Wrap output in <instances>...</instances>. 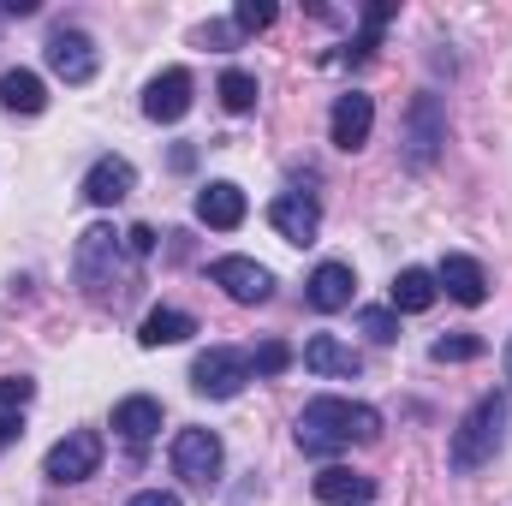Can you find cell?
<instances>
[{
	"label": "cell",
	"instance_id": "obj_1",
	"mask_svg": "<svg viewBox=\"0 0 512 506\" xmlns=\"http://www.w3.org/2000/svg\"><path fill=\"white\" fill-rule=\"evenodd\" d=\"M370 441H382V411H376V405L322 393V399H310V405L298 411V447H304L310 459H334V453L370 447Z\"/></svg>",
	"mask_w": 512,
	"mask_h": 506
},
{
	"label": "cell",
	"instance_id": "obj_2",
	"mask_svg": "<svg viewBox=\"0 0 512 506\" xmlns=\"http://www.w3.org/2000/svg\"><path fill=\"white\" fill-rule=\"evenodd\" d=\"M507 423H512L507 393H483V399L459 417V429H453V441H447L453 471H483V465L507 447Z\"/></svg>",
	"mask_w": 512,
	"mask_h": 506
},
{
	"label": "cell",
	"instance_id": "obj_3",
	"mask_svg": "<svg viewBox=\"0 0 512 506\" xmlns=\"http://www.w3.org/2000/svg\"><path fill=\"white\" fill-rule=\"evenodd\" d=\"M72 274L90 298H120V280H126V239L114 227H90L78 233V256H72Z\"/></svg>",
	"mask_w": 512,
	"mask_h": 506
},
{
	"label": "cell",
	"instance_id": "obj_4",
	"mask_svg": "<svg viewBox=\"0 0 512 506\" xmlns=\"http://www.w3.org/2000/svg\"><path fill=\"white\" fill-rule=\"evenodd\" d=\"M221 465H227V447H221L215 429H179L173 435V477L185 489H215Z\"/></svg>",
	"mask_w": 512,
	"mask_h": 506
},
{
	"label": "cell",
	"instance_id": "obj_5",
	"mask_svg": "<svg viewBox=\"0 0 512 506\" xmlns=\"http://www.w3.org/2000/svg\"><path fill=\"white\" fill-rule=\"evenodd\" d=\"M399 143H405V167H435V155H441V143H447V108H441V96H411V108H405V131H399Z\"/></svg>",
	"mask_w": 512,
	"mask_h": 506
},
{
	"label": "cell",
	"instance_id": "obj_6",
	"mask_svg": "<svg viewBox=\"0 0 512 506\" xmlns=\"http://www.w3.org/2000/svg\"><path fill=\"white\" fill-rule=\"evenodd\" d=\"M245 381H251V352H239V346H209L191 364V387L203 399H239Z\"/></svg>",
	"mask_w": 512,
	"mask_h": 506
},
{
	"label": "cell",
	"instance_id": "obj_7",
	"mask_svg": "<svg viewBox=\"0 0 512 506\" xmlns=\"http://www.w3.org/2000/svg\"><path fill=\"white\" fill-rule=\"evenodd\" d=\"M96 465H102V435L96 429H72V435H60L48 447L42 477L48 483H84V477H96Z\"/></svg>",
	"mask_w": 512,
	"mask_h": 506
},
{
	"label": "cell",
	"instance_id": "obj_8",
	"mask_svg": "<svg viewBox=\"0 0 512 506\" xmlns=\"http://www.w3.org/2000/svg\"><path fill=\"white\" fill-rule=\"evenodd\" d=\"M96 66H102V54H96V42H90L84 30H54V36H48V72H54V78L90 84Z\"/></svg>",
	"mask_w": 512,
	"mask_h": 506
},
{
	"label": "cell",
	"instance_id": "obj_9",
	"mask_svg": "<svg viewBox=\"0 0 512 506\" xmlns=\"http://www.w3.org/2000/svg\"><path fill=\"white\" fill-rule=\"evenodd\" d=\"M191 72L185 66H167L161 78H149V90H143V114L155 120V126H179L185 114H191Z\"/></svg>",
	"mask_w": 512,
	"mask_h": 506
},
{
	"label": "cell",
	"instance_id": "obj_10",
	"mask_svg": "<svg viewBox=\"0 0 512 506\" xmlns=\"http://www.w3.org/2000/svg\"><path fill=\"white\" fill-rule=\"evenodd\" d=\"M268 227H274L286 245H316V233H322V203L304 197V191H286V197L268 203Z\"/></svg>",
	"mask_w": 512,
	"mask_h": 506
},
{
	"label": "cell",
	"instance_id": "obj_11",
	"mask_svg": "<svg viewBox=\"0 0 512 506\" xmlns=\"http://www.w3.org/2000/svg\"><path fill=\"white\" fill-rule=\"evenodd\" d=\"M209 280L233 298V304H268V292H274V274L251 262V256H221L215 268H209Z\"/></svg>",
	"mask_w": 512,
	"mask_h": 506
},
{
	"label": "cell",
	"instance_id": "obj_12",
	"mask_svg": "<svg viewBox=\"0 0 512 506\" xmlns=\"http://www.w3.org/2000/svg\"><path fill=\"white\" fill-rule=\"evenodd\" d=\"M370 131H376V102H370L364 90L334 96V114H328V137H334V149H364Z\"/></svg>",
	"mask_w": 512,
	"mask_h": 506
},
{
	"label": "cell",
	"instance_id": "obj_13",
	"mask_svg": "<svg viewBox=\"0 0 512 506\" xmlns=\"http://www.w3.org/2000/svg\"><path fill=\"white\" fill-rule=\"evenodd\" d=\"M352 292H358L352 262H316V268H310V280H304V304H310V310H322V316L346 310V304H352Z\"/></svg>",
	"mask_w": 512,
	"mask_h": 506
},
{
	"label": "cell",
	"instance_id": "obj_14",
	"mask_svg": "<svg viewBox=\"0 0 512 506\" xmlns=\"http://www.w3.org/2000/svg\"><path fill=\"white\" fill-rule=\"evenodd\" d=\"M245 215H251V203H245V191H239L233 179H209V185L197 191V221H203V227L233 233V227H245Z\"/></svg>",
	"mask_w": 512,
	"mask_h": 506
},
{
	"label": "cell",
	"instance_id": "obj_15",
	"mask_svg": "<svg viewBox=\"0 0 512 506\" xmlns=\"http://www.w3.org/2000/svg\"><path fill=\"white\" fill-rule=\"evenodd\" d=\"M131 191H137V167H131L126 155H102V161L84 173V203H96V209L126 203Z\"/></svg>",
	"mask_w": 512,
	"mask_h": 506
},
{
	"label": "cell",
	"instance_id": "obj_16",
	"mask_svg": "<svg viewBox=\"0 0 512 506\" xmlns=\"http://www.w3.org/2000/svg\"><path fill=\"white\" fill-rule=\"evenodd\" d=\"M435 280H441V292L453 298V304H465V310H477L483 298H489V274H483V262L477 256H441V268H435Z\"/></svg>",
	"mask_w": 512,
	"mask_h": 506
},
{
	"label": "cell",
	"instance_id": "obj_17",
	"mask_svg": "<svg viewBox=\"0 0 512 506\" xmlns=\"http://www.w3.org/2000/svg\"><path fill=\"white\" fill-rule=\"evenodd\" d=\"M304 370L334 376V381H352L358 370H364V358H358L340 334H310V340H304Z\"/></svg>",
	"mask_w": 512,
	"mask_h": 506
},
{
	"label": "cell",
	"instance_id": "obj_18",
	"mask_svg": "<svg viewBox=\"0 0 512 506\" xmlns=\"http://www.w3.org/2000/svg\"><path fill=\"white\" fill-rule=\"evenodd\" d=\"M316 501L328 506H370L376 501V477H364V471H346V465H328V471H316Z\"/></svg>",
	"mask_w": 512,
	"mask_h": 506
},
{
	"label": "cell",
	"instance_id": "obj_19",
	"mask_svg": "<svg viewBox=\"0 0 512 506\" xmlns=\"http://www.w3.org/2000/svg\"><path fill=\"white\" fill-rule=\"evenodd\" d=\"M435 298H441L435 268H399V274H393V298H387V310H393V316H423Z\"/></svg>",
	"mask_w": 512,
	"mask_h": 506
},
{
	"label": "cell",
	"instance_id": "obj_20",
	"mask_svg": "<svg viewBox=\"0 0 512 506\" xmlns=\"http://www.w3.org/2000/svg\"><path fill=\"white\" fill-rule=\"evenodd\" d=\"M114 435L131 441V447H143V441H155L161 435V399H149V393H131L114 405Z\"/></svg>",
	"mask_w": 512,
	"mask_h": 506
},
{
	"label": "cell",
	"instance_id": "obj_21",
	"mask_svg": "<svg viewBox=\"0 0 512 506\" xmlns=\"http://www.w3.org/2000/svg\"><path fill=\"white\" fill-rule=\"evenodd\" d=\"M197 334V316L191 310H173V304H155L149 316H143V328H137V346H179V340H191Z\"/></svg>",
	"mask_w": 512,
	"mask_h": 506
},
{
	"label": "cell",
	"instance_id": "obj_22",
	"mask_svg": "<svg viewBox=\"0 0 512 506\" xmlns=\"http://www.w3.org/2000/svg\"><path fill=\"white\" fill-rule=\"evenodd\" d=\"M0 108H6V114H42V108H48V84H42L36 72L12 66V72L0 78Z\"/></svg>",
	"mask_w": 512,
	"mask_h": 506
},
{
	"label": "cell",
	"instance_id": "obj_23",
	"mask_svg": "<svg viewBox=\"0 0 512 506\" xmlns=\"http://www.w3.org/2000/svg\"><path fill=\"white\" fill-rule=\"evenodd\" d=\"M215 96H221V108H227V114H251V108H256V78L245 72V66H227V72H221V84H215Z\"/></svg>",
	"mask_w": 512,
	"mask_h": 506
},
{
	"label": "cell",
	"instance_id": "obj_24",
	"mask_svg": "<svg viewBox=\"0 0 512 506\" xmlns=\"http://www.w3.org/2000/svg\"><path fill=\"white\" fill-rule=\"evenodd\" d=\"M387 18H393V0H376V6L364 12V30H358V42L346 48V60H370V54L382 48V30H387Z\"/></svg>",
	"mask_w": 512,
	"mask_h": 506
},
{
	"label": "cell",
	"instance_id": "obj_25",
	"mask_svg": "<svg viewBox=\"0 0 512 506\" xmlns=\"http://www.w3.org/2000/svg\"><path fill=\"white\" fill-rule=\"evenodd\" d=\"M429 358H435V364H471V358H483V340H477V334H441V340L429 346Z\"/></svg>",
	"mask_w": 512,
	"mask_h": 506
},
{
	"label": "cell",
	"instance_id": "obj_26",
	"mask_svg": "<svg viewBox=\"0 0 512 506\" xmlns=\"http://www.w3.org/2000/svg\"><path fill=\"white\" fill-rule=\"evenodd\" d=\"M358 328H364L376 346H393V340H399V316H393L387 304H376V310H358Z\"/></svg>",
	"mask_w": 512,
	"mask_h": 506
},
{
	"label": "cell",
	"instance_id": "obj_27",
	"mask_svg": "<svg viewBox=\"0 0 512 506\" xmlns=\"http://www.w3.org/2000/svg\"><path fill=\"white\" fill-rule=\"evenodd\" d=\"M286 364H292V346H286V340H262L256 358H251V376H280Z\"/></svg>",
	"mask_w": 512,
	"mask_h": 506
},
{
	"label": "cell",
	"instance_id": "obj_28",
	"mask_svg": "<svg viewBox=\"0 0 512 506\" xmlns=\"http://www.w3.org/2000/svg\"><path fill=\"white\" fill-rule=\"evenodd\" d=\"M274 24V0H239V12H233V30H268Z\"/></svg>",
	"mask_w": 512,
	"mask_h": 506
},
{
	"label": "cell",
	"instance_id": "obj_29",
	"mask_svg": "<svg viewBox=\"0 0 512 506\" xmlns=\"http://www.w3.org/2000/svg\"><path fill=\"white\" fill-rule=\"evenodd\" d=\"M36 393V381H24V376H12V381H0V405H24Z\"/></svg>",
	"mask_w": 512,
	"mask_h": 506
},
{
	"label": "cell",
	"instance_id": "obj_30",
	"mask_svg": "<svg viewBox=\"0 0 512 506\" xmlns=\"http://www.w3.org/2000/svg\"><path fill=\"white\" fill-rule=\"evenodd\" d=\"M126 506H185V501H179L173 489H137V495H131Z\"/></svg>",
	"mask_w": 512,
	"mask_h": 506
},
{
	"label": "cell",
	"instance_id": "obj_31",
	"mask_svg": "<svg viewBox=\"0 0 512 506\" xmlns=\"http://www.w3.org/2000/svg\"><path fill=\"white\" fill-rule=\"evenodd\" d=\"M126 251L131 256H149V251H155V227H131V233H126Z\"/></svg>",
	"mask_w": 512,
	"mask_h": 506
},
{
	"label": "cell",
	"instance_id": "obj_32",
	"mask_svg": "<svg viewBox=\"0 0 512 506\" xmlns=\"http://www.w3.org/2000/svg\"><path fill=\"white\" fill-rule=\"evenodd\" d=\"M18 435H24V417L18 411H0V447H12Z\"/></svg>",
	"mask_w": 512,
	"mask_h": 506
},
{
	"label": "cell",
	"instance_id": "obj_33",
	"mask_svg": "<svg viewBox=\"0 0 512 506\" xmlns=\"http://www.w3.org/2000/svg\"><path fill=\"white\" fill-rule=\"evenodd\" d=\"M501 364H507V381H512V340H507V352H501Z\"/></svg>",
	"mask_w": 512,
	"mask_h": 506
}]
</instances>
